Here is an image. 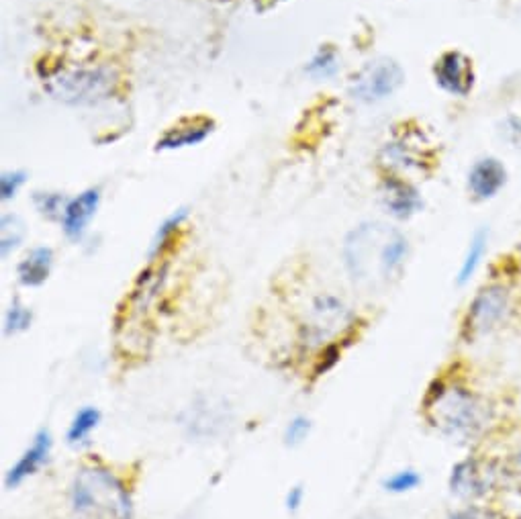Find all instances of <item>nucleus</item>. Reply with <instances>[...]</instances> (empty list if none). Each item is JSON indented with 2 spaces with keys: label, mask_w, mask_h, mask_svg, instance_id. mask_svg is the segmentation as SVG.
Segmentation results:
<instances>
[{
  "label": "nucleus",
  "mask_w": 521,
  "mask_h": 519,
  "mask_svg": "<svg viewBox=\"0 0 521 519\" xmlns=\"http://www.w3.org/2000/svg\"><path fill=\"white\" fill-rule=\"evenodd\" d=\"M421 409L434 430L458 440L483 436L493 421V407L485 397L444 376L434 379L425 391Z\"/></svg>",
  "instance_id": "f257e3e1"
},
{
  "label": "nucleus",
  "mask_w": 521,
  "mask_h": 519,
  "mask_svg": "<svg viewBox=\"0 0 521 519\" xmlns=\"http://www.w3.org/2000/svg\"><path fill=\"white\" fill-rule=\"evenodd\" d=\"M74 519H135L131 485L105 460H84L70 483Z\"/></svg>",
  "instance_id": "f03ea898"
},
{
  "label": "nucleus",
  "mask_w": 521,
  "mask_h": 519,
  "mask_svg": "<svg viewBox=\"0 0 521 519\" xmlns=\"http://www.w3.org/2000/svg\"><path fill=\"white\" fill-rule=\"evenodd\" d=\"M407 238L385 223L358 225L344 244L348 272L360 285L376 287L393 280L407 258Z\"/></svg>",
  "instance_id": "7ed1b4c3"
},
{
  "label": "nucleus",
  "mask_w": 521,
  "mask_h": 519,
  "mask_svg": "<svg viewBox=\"0 0 521 519\" xmlns=\"http://www.w3.org/2000/svg\"><path fill=\"white\" fill-rule=\"evenodd\" d=\"M358 317L336 297L323 295L311 305L307 321L299 329V352L301 356L313 358L323 346L334 342L352 344Z\"/></svg>",
  "instance_id": "20e7f679"
},
{
  "label": "nucleus",
  "mask_w": 521,
  "mask_h": 519,
  "mask_svg": "<svg viewBox=\"0 0 521 519\" xmlns=\"http://www.w3.org/2000/svg\"><path fill=\"white\" fill-rule=\"evenodd\" d=\"M43 86L64 105L88 107L111 99L119 86V76L109 66L72 68L47 76Z\"/></svg>",
  "instance_id": "39448f33"
},
{
  "label": "nucleus",
  "mask_w": 521,
  "mask_h": 519,
  "mask_svg": "<svg viewBox=\"0 0 521 519\" xmlns=\"http://www.w3.org/2000/svg\"><path fill=\"white\" fill-rule=\"evenodd\" d=\"M513 295L505 282L493 280L481 287L468 303L462 319L460 336L466 344H475L485 336L493 334L511 315Z\"/></svg>",
  "instance_id": "423d86ee"
},
{
  "label": "nucleus",
  "mask_w": 521,
  "mask_h": 519,
  "mask_svg": "<svg viewBox=\"0 0 521 519\" xmlns=\"http://www.w3.org/2000/svg\"><path fill=\"white\" fill-rule=\"evenodd\" d=\"M405 70L393 58H376L364 64L350 80V94L366 105L381 103L403 86Z\"/></svg>",
  "instance_id": "0eeeda50"
},
{
  "label": "nucleus",
  "mask_w": 521,
  "mask_h": 519,
  "mask_svg": "<svg viewBox=\"0 0 521 519\" xmlns=\"http://www.w3.org/2000/svg\"><path fill=\"white\" fill-rule=\"evenodd\" d=\"M499 481V468L493 462L468 456L452 466L450 491L460 499L475 501L485 497Z\"/></svg>",
  "instance_id": "6e6552de"
},
{
  "label": "nucleus",
  "mask_w": 521,
  "mask_h": 519,
  "mask_svg": "<svg viewBox=\"0 0 521 519\" xmlns=\"http://www.w3.org/2000/svg\"><path fill=\"white\" fill-rule=\"evenodd\" d=\"M434 78L438 82V86L452 94V97H466L470 94V90L475 88V66H472V60L458 52V50H450L444 52L436 64H434Z\"/></svg>",
  "instance_id": "1a4fd4ad"
},
{
  "label": "nucleus",
  "mask_w": 521,
  "mask_h": 519,
  "mask_svg": "<svg viewBox=\"0 0 521 519\" xmlns=\"http://www.w3.org/2000/svg\"><path fill=\"white\" fill-rule=\"evenodd\" d=\"M52 450H54V438L50 434V430H39L31 444L23 450V454L19 456V460L7 470L5 475V487L9 491L21 487L27 479H33L39 470L50 462L52 458Z\"/></svg>",
  "instance_id": "9d476101"
},
{
  "label": "nucleus",
  "mask_w": 521,
  "mask_h": 519,
  "mask_svg": "<svg viewBox=\"0 0 521 519\" xmlns=\"http://www.w3.org/2000/svg\"><path fill=\"white\" fill-rule=\"evenodd\" d=\"M468 193L477 201L495 199L507 184V168L497 158H481L468 172Z\"/></svg>",
  "instance_id": "9b49d317"
},
{
  "label": "nucleus",
  "mask_w": 521,
  "mask_h": 519,
  "mask_svg": "<svg viewBox=\"0 0 521 519\" xmlns=\"http://www.w3.org/2000/svg\"><path fill=\"white\" fill-rule=\"evenodd\" d=\"M213 129H215V121L205 117V115L184 117L176 125H172L164 131V135L158 139L156 150L168 152V150L197 146L213 133Z\"/></svg>",
  "instance_id": "f8f14e48"
},
{
  "label": "nucleus",
  "mask_w": 521,
  "mask_h": 519,
  "mask_svg": "<svg viewBox=\"0 0 521 519\" xmlns=\"http://www.w3.org/2000/svg\"><path fill=\"white\" fill-rule=\"evenodd\" d=\"M99 205H101V186H90L78 197L70 199L60 221L68 240L78 242L82 238L88 223L92 221L94 215H97Z\"/></svg>",
  "instance_id": "ddd939ff"
},
{
  "label": "nucleus",
  "mask_w": 521,
  "mask_h": 519,
  "mask_svg": "<svg viewBox=\"0 0 521 519\" xmlns=\"http://www.w3.org/2000/svg\"><path fill=\"white\" fill-rule=\"evenodd\" d=\"M381 199H383L387 213H391L395 219H401V221L413 217L423 207V201H421L417 188L399 176H387L383 180Z\"/></svg>",
  "instance_id": "4468645a"
},
{
  "label": "nucleus",
  "mask_w": 521,
  "mask_h": 519,
  "mask_svg": "<svg viewBox=\"0 0 521 519\" xmlns=\"http://www.w3.org/2000/svg\"><path fill=\"white\" fill-rule=\"evenodd\" d=\"M54 268V250L47 246L33 248L17 266V278L23 287L37 289L50 278Z\"/></svg>",
  "instance_id": "2eb2a0df"
},
{
  "label": "nucleus",
  "mask_w": 521,
  "mask_h": 519,
  "mask_svg": "<svg viewBox=\"0 0 521 519\" xmlns=\"http://www.w3.org/2000/svg\"><path fill=\"white\" fill-rule=\"evenodd\" d=\"M227 421L225 417V407L223 405H213L201 403L191 409V419H188V428L195 436H215L219 428H223V423Z\"/></svg>",
  "instance_id": "dca6fc26"
},
{
  "label": "nucleus",
  "mask_w": 521,
  "mask_h": 519,
  "mask_svg": "<svg viewBox=\"0 0 521 519\" xmlns=\"http://www.w3.org/2000/svg\"><path fill=\"white\" fill-rule=\"evenodd\" d=\"M101 411L97 407H82L76 411V415L72 417L70 426H68V434L66 440L70 446H82L88 442V438L97 432V428L101 426Z\"/></svg>",
  "instance_id": "f3484780"
},
{
  "label": "nucleus",
  "mask_w": 521,
  "mask_h": 519,
  "mask_svg": "<svg viewBox=\"0 0 521 519\" xmlns=\"http://www.w3.org/2000/svg\"><path fill=\"white\" fill-rule=\"evenodd\" d=\"M186 217H188V211H186V209H178V211H174L170 217H166V219L160 223V227H158V231H156V235H154V242H152L150 262H160V260H164L166 250L172 246V242H174V238L178 235L182 223L186 221Z\"/></svg>",
  "instance_id": "a211bd4d"
},
{
  "label": "nucleus",
  "mask_w": 521,
  "mask_h": 519,
  "mask_svg": "<svg viewBox=\"0 0 521 519\" xmlns=\"http://www.w3.org/2000/svg\"><path fill=\"white\" fill-rule=\"evenodd\" d=\"M487 250H489V231L479 229L468 242V250L464 254V260H462V266L458 272V285H466V282L477 274Z\"/></svg>",
  "instance_id": "6ab92c4d"
},
{
  "label": "nucleus",
  "mask_w": 521,
  "mask_h": 519,
  "mask_svg": "<svg viewBox=\"0 0 521 519\" xmlns=\"http://www.w3.org/2000/svg\"><path fill=\"white\" fill-rule=\"evenodd\" d=\"M348 344L344 342H334L329 346H323L313 358H311V366H309V376L313 381L321 379V376H325L327 372L334 370L338 366V362L342 360V354H344V348Z\"/></svg>",
  "instance_id": "aec40b11"
},
{
  "label": "nucleus",
  "mask_w": 521,
  "mask_h": 519,
  "mask_svg": "<svg viewBox=\"0 0 521 519\" xmlns=\"http://www.w3.org/2000/svg\"><path fill=\"white\" fill-rule=\"evenodd\" d=\"M33 323V311L21 303L19 299H15L7 311H5V317H3V334L7 338H13V336H19V334H25L27 329L31 327Z\"/></svg>",
  "instance_id": "412c9836"
},
{
  "label": "nucleus",
  "mask_w": 521,
  "mask_h": 519,
  "mask_svg": "<svg viewBox=\"0 0 521 519\" xmlns=\"http://www.w3.org/2000/svg\"><path fill=\"white\" fill-rule=\"evenodd\" d=\"M23 238H25L23 221L15 215H5L3 223H0V252H3V258L15 252L23 242Z\"/></svg>",
  "instance_id": "4be33fe9"
},
{
  "label": "nucleus",
  "mask_w": 521,
  "mask_h": 519,
  "mask_svg": "<svg viewBox=\"0 0 521 519\" xmlns=\"http://www.w3.org/2000/svg\"><path fill=\"white\" fill-rule=\"evenodd\" d=\"M307 72L313 78H329L338 72V52L334 45H321L307 64Z\"/></svg>",
  "instance_id": "5701e85b"
},
{
  "label": "nucleus",
  "mask_w": 521,
  "mask_h": 519,
  "mask_svg": "<svg viewBox=\"0 0 521 519\" xmlns=\"http://www.w3.org/2000/svg\"><path fill=\"white\" fill-rule=\"evenodd\" d=\"M68 203H70V199L64 197L62 193H35L33 195L35 209L50 221H62V215H64V209Z\"/></svg>",
  "instance_id": "b1692460"
},
{
  "label": "nucleus",
  "mask_w": 521,
  "mask_h": 519,
  "mask_svg": "<svg viewBox=\"0 0 521 519\" xmlns=\"http://www.w3.org/2000/svg\"><path fill=\"white\" fill-rule=\"evenodd\" d=\"M421 485V477L417 470L413 468H403L393 473L387 481H385V491L393 493V495H403V493H411Z\"/></svg>",
  "instance_id": "393cba45"
},
{
  "label": "nucleus",
  "mask_w": 521,
  "mask_h": 519,
  "mask_svg": "<svg viewBox=\"0 0 521 519\" xmlns=\"http://www.w3.org/2000/svg\"><path fill=\"white\" fill-rule=\"evenodd\" d=\"M309 434H311V419L305 415H297L287 423V428H284V444L299 446L309 438Z\"/></svg>",
  "instance_id": "a878e982"
},
{
  "label": "nucleus",
  "mask_w": 521,
  "mask_h": 519,
  "mask_svg": "<svg viewBox=\"0 0 521 519\" xmlns=\"http://www.w3.org/2000/svg\"><path fill=\"white\" fill-rule=\"evenodd\" d=\"M25 180H27V172H23V170L3 172V176H0V197H3V201L15 199L19 188L25 184Z\"/></svg>",
  "instance_id": "bb28decb"
},
{
  "label": "nucleus",
  "mask_w": 521,
  "mask_h": 519,
  "mask_svg": "<svg viewBox=\"0 0 521 519\" xmlns=\"http://www.w3.org/2000/svg\"><path fill=\"white\" fill-rule=\"evenodd\" d=\"M503 127V137L507 144L515 150H521V117L517 115H507L501 123Z\"/></svg>",
  "instance_id": "cd10ccee"
},
{
  "label": "nucleus",
  "mask_w": 521,
  "mask_h": 519,
  "mask_svg": "<svg viewBox=\"0 0 521 519\" xmlns=\"http://www.w3.org/2000/svg\"><path fill=\"white\" fill-rule=\"evenodd\" d=\"M305 503V487L303 485H293L287 493V497H284V505H287V511L295 513L303 507Z\"/></svg>",
  "instance_id": "c85d7f7f"
},
{
  "label": "nucleus",
  "mask_w": 521,
  "mask_h": 519,
  "mask_svg": "<svg viewBox=\"0 0 521 519\" xmlns=\"http://www.w3.org/2000/svg\"><path fill=\"white\" fill-rule=\"evenodd\" d=\"M278 3H282V0H254V9L258 13H266V11L274 9Z\"/></svg>",
  "instance_id": "c756f323"
},
{
  "label": "nucleus",
  "mask_w": 521,
  "mask_h": 519,
  "mask_svg": "<svg viewBox=\"0 0 521 519\" xmlns=\"http://www.w3.org/2000/svg\"><path fill=\"white\" fill-rule=\"evenodd\" d=\"M356 519H381L376 513H364V515H358Z\"/></svg>",
  "instance_id": "7c9ffc66"
}]
</instances>
